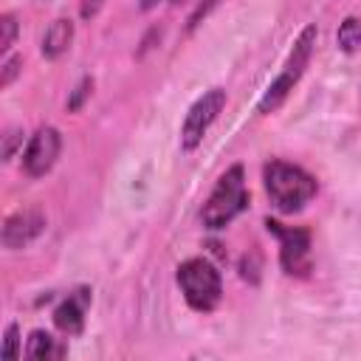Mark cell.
Instances as JSON below:
<instances>
[{"instance_id":"obj_2","label":"cell","mask_w":361,"mask_h":361,"mask_svg":"<svg viewBox=\"0 0 361 361\" xmlns=\"http://www.w3.org/2000/svg\"><path fill=\"white\" fill-rule=\"evenodd\" d=\"M245 209H248L245 172H243L240 164H234L217 178V183H214V189H212V195H209V200L200 212V220H203L206 228L217 231V228H226Z\"/></svg>"},{"instance_id":"obj_8","label":"cell","mask_w":361,"mask_h":361,"mask_svg":"<svg viewBox=\"0 0 361 361\" xmlns=\"http://www.w3.org/2000/svg\"><path fill=\"white\" fill-rule=\"evenodd\" d=\"M45 231V214L39 209H20L14 212L3 226V245L17 251L34 243Z\"/></svg>"},{"instance_id":"obj_11","label":"cell","mask_w":361,"mask_h":361,"mask_svg":"<svg viewBox=\"0 0 361 361\" xmlns=\"http://www.w3.org/2000/svg\"><path fill=\"white\" fill-rule=\"evenodd\" d=\"M68 353L65 344H59L51 333L45 330H34L28 336V347H25V355L34 358V361H51V358H62Z\"/></svg>"},{"instance_id":"obj_10","label":"cell","mask_w":361,"mask_h":361,"mask_svg":"<svg viewBox=\"0 0 361 361\" xmlns=\"http://www.w3.org/2000/svg\"><path fill=\"white\" fill-rule=\"evenodd\" d=\"M71 42H73V23L65 20V17H59V20H54L45 28V37H42V48L39 51H42L45 59H56V56H62L71 48Z\"/></svg>"},{"instance_id":"obj_12","label":"cell","mask_w":361,"mask_h":361,"mask_svg":"<svg viewBox=\"0 0 361 361\" xmlns=\"http://www.w3.org/2000/svg\"><path fill=\"white\" fill-rule=\"evenodd\" d=\"M336 39H338V48H341L344 54L358 51V48H361V20H358V17H347V20L338 25Z\"/></svg>"},{"instance_id":"obj_6","label":"cell","mask_w":361,"mask_h":361,"mask_svg":"<svg viewBox=\"0 0 361 361\" xmlns=\"http://www.w3.org/2000/svg\"><path fill=\"white\" fill-rule=\"evenodd\" d=\"M223 107H226V90H223V87L206 90V93L189 107V113H186V118H183V127H180V147H183L186 152H192V149L200 147L203 135H206L209 127L217 121V116L223 113Z\"/></svg>"},{"instance_id":"obj_9","label":"cell","mask_w":361,"mask_h":361,"mask_svg":"<svg viewBox=\"0 0 361 361\" xmlns=\"http://www.w3.org/2000/svg\"><path fill=\"white\" fill-rule=\"evenodd\" d=\"M90 307V288H76L73 293H68L56 310H54V324L56 330H62L65 336H79L85 330V313Z\"/></svg>"},{"instance_id":"obj_14","label":"cell","mask_w":361,"mask_h":361,"mask_svg":"<svg viewBox=\"0 0 361 361\" xmlns=\"http://www.w3.org/2000/svg\"><path fill=\"white\" fill-rule=\"evenodd\" d=\"M3 355H6L8 361L20 358V327H17L14 322L6 327V336H3Z\"/></svg>"},{"instance_id":"obj_4","label":"cell","mask_w":361,"mask_h":361,"mask_svg":"<svg viewBox=\"0 0 361 361\" xmlns=\"http://www.w3.org/2000/svg\"><path fill=\"white\" fill-rule=\"evenodd\" d=\"M178 285L186 305L197 313H212L223 299L220 271L203 257H192L178 265Z\"/></svg>"},{"instance_id":"obj_16","label":"cell","mask_w":361,"mask_h":361,"mask_svg":"<svg viewBox=\"0 0 361 361\" xmlns=\"http://www.w3.org/2000/svg\"><path fill=\"white\" fill-rule=\"evenodd\" d=\"M90 90H93V79L90 76H85L76 87H73V93H71V99H68V110L73 113V110H79L82 107V102L90 96Z\"/></svg>"},{"instance_id":"obj_19","label":"cell","mask_w":361,"mask_h":361,"mask_svg":"<svg viewBox=\"0 0 361 361\" xmlns=\"http://www.w3.org/2000/svg\"><path fill=\"white\" fill-rule=\"evenodd\" d=\"M158 3H161V0H141V8H144V11H149V8H155Z\"/></svg>"},{"instance_id":"obj_20","label":"cell","mask_w":361,"mask_h":361,"mask_svg":"<svg viewBox=\"0 0 361 361\" xmlns=\"http://www.w3.org/2000/svg\"><path fill=\"white\" fill-rule=\"evenodd\" d=\"M175 3H180V0H175Z\"/></svg>"},{"instance_id":"obj_18","label":"cell","mask_w":361,"mask_h":361,"mask_svg":"<svg viewBox=\"0 0 361 361\" xmlns=\"http://www.w3.org/2000/svg\"><path fill=\"white\" fill-rule=\"evenodd\" d=\"M102 3H104V0H85V3H82V17H85V20L96 17V11L102 8Z\"/></svg>"},{"instance_id":"obj_7","label":"cell","mask_w":361,"mask_h":361,"mask_svg":"<svg viewBox=\"0 0 361 361\" xmlns=\"http://www.w3.org/2000/svg\"><path fill=\"white\" fill-rule=\"evenodd\" d=\"M62 149V135L56 127H39L23 152V169L28 178H42L45 172H51V166L56 164Z\"/></svg>"},{"instance_id":"obj_5","label":"cell","mask_w":361,"mask_h":361,"mask_svg":"<svg viewBox=\"0 0 361 361\" xmlns=\"http://www.w3.org/2000/svg\"><path fill=\"white\" fill-rule=\"evenodd\" d=\"M265 228L279 240V265L288 276H307L313 268L310 259V231L299 226H282L276 220H265Z\"/></svg>"},{"instance_id":"obj_3","label":"cell","mask_w":361,"mask_h":361,"mask_svg":"<svg viewBox=\"0 0 361 361\" xmlns=\"http://www.w3.org/2000/svg\"><path fill=\"white\" fill-rule=\"evenodd\" d=\"M316 37H319L316 25L302 28V34L296 37V42H293V48H290V54H288V59H285L279 76L265 87V93H262V99H259V104H257V113L268 116V113H274V110L282 107V102H285L288 93L293 90V85L302 79V73H305V68H307V62H310V56H313Z\"/></svg>"},{"instance_id":"obj_17","label":"cell","mask_w":361,"mask_h":361,"mask_svg":"<svg viewBox=\"0 0 361 361\" xmlns=\"http://www.w3.org/2000/svg\"><path fill=\"white\" fill-rule=\"evenodd\" d=\"M23 144V130H17V127H11L6 135H3V158L8 161V158H14V149Z\"/></svg>"},{"instance_id":"obj_15","label":"cell","mask_w":361,"mask_h":361,"mask_svg":"<svg viewBox=\"0 0 361 361\" xmlns=\"http://www.w3.org/2000/svg\"><path fill=\"white\" fill-rule=\"evenodd\" d=\"M20 68H23V56H6L3 68H0V87H8L14 82V76L20 73Z\"/></svg>"},{"instance_id":"obj_1","label":"cell","mask_w":361,"mask_h":361,"mask_svg":"<svg viewBox=\"0 0 361 361\" xmlns=\"http://www.w3.org/2000/svg\"><path fill=\"white\" fill-rule=\"evenodd\" d=\"M262 180H265V192H268L271 203L282 214L302 212L316 197V189H319L316 178L307 169L279 161V158H274L262 166Z\"/></svg>"},{"instance_id":"obj_13","label":"cell","mask_w":361,"mask_h":361,"mask_svg":"<svg viewBox=\"0 0 361 361\" xmlns=\"http://www.w3.org/2000/svg\"><path fill=\"white\" fill-rule=\"evenodd\" d=\"M14 39H17V20H14V14H3L0 17V54L3 56L11 51Z\"/></svg>"}]
</instances>
